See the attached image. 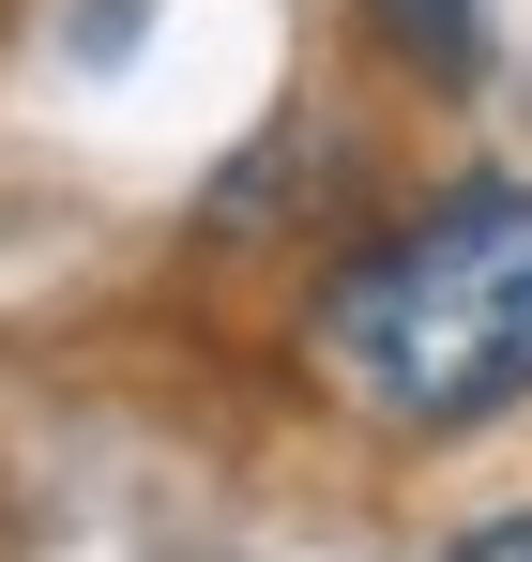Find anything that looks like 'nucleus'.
<instances>
[{
	"label": "nucleus",
	"instance_id": "obj_1",
	"mask_svg": "<svg viewBox=\"0 0 532 562\" xmlns=\"http://www.w3.org/2000/svg\"><path fill=\"white\" fill-rule=\"evenodd\" d=\"M304 366L396 441L532 411V183H442L335 244L304 289Z\"/></svg>",
	"mask_w": 532,
	"mask_h": 562
},
{
	"label": "nucleus",
	"instance_id": "obj_2",
	"mask_svg": "<svg viewBox=\"0 0 532 562\" xmlns=\"http://www.w3.org/2000/svg\"><path fill=\"white\" fill-rule=\"evenodd\" d=\"M380 61H411V92H472L487 77V0H365Z\"/></svg>",
	"mask_w": 532,
	"mask_h": 562
},
{
	"label": "nucleus",
	"instance_id": "obj_3",
	"mask_svg": "<svg viewBox=\"0 0 532 562\" xmlns=\"http://www.w3.org/2000/svg\"><path fill=\"white\" fill-rule=\"evenodd\" d=\"M442 562H532V502H518V517H487V532H456Z\"/></svg>",
	"mask_w": 532,
	"mask_h": 562
}]
</instances>
